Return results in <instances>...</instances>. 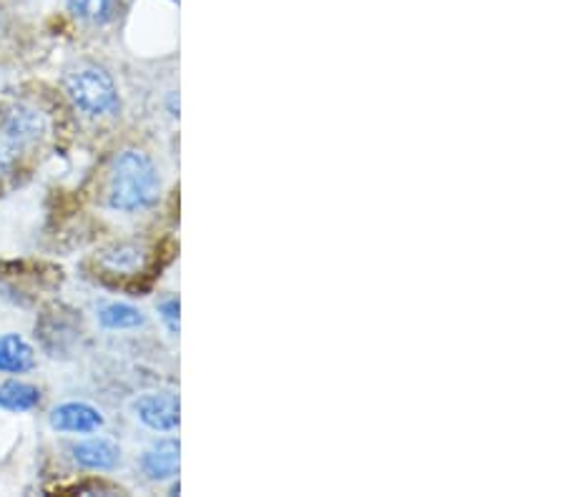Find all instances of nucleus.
<instances>
[{"label": "nucleus", "instance_id": "nucleus-11", "mask_svg": "<svg viewBox=\"0 0 565 497\" xmlns=\"http://www.w3.org/2000/svg\"><path fill=\"white\" fill-rule=\"evenodd\" d=\"M98 322L104 324L106 329H134L143 324V314L131 304H106L102 312H98Z\"/></svg>", "mask_w": 565, "mask_h": 497}, {"label": "nucleus", "instance_id": "nucleus-2", "mask_svg": "<svg viewBox=\"0 0 565 497\" xmlns=\"http://www.w3.org/2000/svg\"><path fill=\"white\" fill-rule=\"evenodd\" d=\"M45 133V119L31 106H15L0 121V171L15 166V161L39 143Z\"/></svg>", "mask_w": 565, "mask_h": 497}, {"label": "nucleus", "instance_id": "nucleus-5", "mask_svg": "<svg viewBox=\"0 0 565 497\" xmlns=\"http://www.w3.org/2000/svg\"><path fill=\"white\" fill-rule=\"evenodd\" d=\"M51 428L58 432H73V435H88L104 428V414L86 402H66L51 412Z\"/></svg>", "mask_w": 565, "mask_h": 497}, {"label": "nucleus", "instance_id": "nucleus-12", "mask_svg": "<svg viewBox=\"0 0 565 497\" xmlns=\"http://www.w3.org/2000/svg\"><path fill=\"white\" fill-rule=\"evenodd\" d=\"M159 312H161V320L167 322V327L171 329V334L179 332V300L177 296H169V300H163L159 304Z\"/></svg>", "mask_w": 565, "mask_h": 497}, {"label": "nucleus", "instance_id": "nucleus-4", "mask_svg": "<svg viewBox=\"0 0 565 497\" xmlns=\"http://www.w3.org/2000/svg\"><path fill=\"white\" fill-rule=\"evenodd\" d=\"M179 397L171 392L146 395L141 400L134 402V412L146 428L157 432H169L179 424Z\"/></svg>", "mask_w": 565, "mask_h": 497}, {"label": "nucleus", "instance_id": "nucleus-9", "mask_svg": "<svg viewBox=\"0 0 565 497\" xmlns=\"http://www.w3.org/2000/svg\"><path fill=\"white\" fill-rule=\"evenodd\" d=\"M41 404V392L39 387H33L29 382H18V379H11V382L0 385V407L8 412H31Z\"/></svg>", "mask_w": 565, "mask_h": 497}, {"label": "nucleus", "instance_id": "nucleus-14", "mask_svg": "<svg viewBox=\"0 0 565 497\" xmlns=\"http://www.w3.org/2000/svg\"><path fill=\"white\" fill-rule=\"evenodd\" d=\"M171 3H179V0H171Z\"/></svg>", "mask_w": 565, "mask_h": 497}, {"label": "nucleus", "instance_id": "nucleus-13", "mask_svg": "<svg viewBox=\"0 0 565 497\" xmlns=\"http://www.w3.org/2000/svg\"><path fill=\"white\" fill-rule=\"evenodd\" d=\"M169 108H171V116H179V106H177V94H171V98H169Z\"/></svg>", "mask_w": 565, "mask_h": 497}, {"label": "nucleus", "instance_id": "nucleus-6", "mask_svg": "<svg viewBox=\"0 0 565 497\" xmlns=\"http://www.w3.org/2000/svg\"><path fill=\"white\" fill-rule=\"evenodd\" d=\"M179 440L167 437L153 442V445L143 452L141 469L149 480H169L179 473Z\"/></svg>", "mask_w": 565, "mask_h": 497}, {"label": "nucleus", "instance_id": "nucleus-8", "mask_svg": "<svg viewBox=\"0 0 565 497\" xmlns=\"http://www.w3.org/2000/svg\"><path fill=\"white\" fill-rule=\"evenodd\" d=\"M33 347L21 337V334H3V337H0V372L23 375L33 369Z\"/></svg>", "mask_w": 565, "mask_h": 497}, {"label": "nucleus", "instance_id": "nucleus-3", "mask_svg": "<svg viewBox=\"0 0 565 497\" xmlns=\"http://www.w3.org/2000/svg\"><path fill=\"white\" fill-rule=\"evenodd\" d=\"M66 94L71 104L86 116H106L116 111L118 90L114 78L104 68L84 66L66 78Z\"/></svg>", "mask_w": 565, "mask_h": 497}, {"label": "nucleus", "instance_id": "nucleus-7", "mask_svg": "<svg viewBox=\"0 0 565 497\" xmlns=\"http://www.w3.org/2000/svg\"><path fill=\"white\" fill-rule=\"evenodd\" d=\"M73 460L76 465L86 469H96V473H106V469H114L121 463V450H118L116 442L106 437H94L86 442H78L73 445Z\"/></svg>", "mask_w": 565, "mask_h": 497}, {"label": "nucleus", "instance_id": "nucleus-1", "mask_svg": "<svg viewBox=\"0 0 565 497\" xmlns=\"http://www.w3.org/2000/svg\"><path fill=\"white\" fill-rule=\"evenodd\" d=\"M159 174L143 151H121L114 159L108 176V206L116 212H139L157 202Z\"/></svg>", "mask_w": 565, "mask_h": 497}, {"label": "nucleus", "instance_id": "nucleus-10", "mask_svg": "<svg viewBox=\"0 0 565 497\" xmlns=\"http://www.w3.org/2000/svg\"><path fill=\"white\" fill-rule=\"evenodd\" d=\"M66 3L78 21L90 25H106L116 15V0H66Z\"/></svg>", "mask_w": 565, "mask_h": 497}]
</instances>
